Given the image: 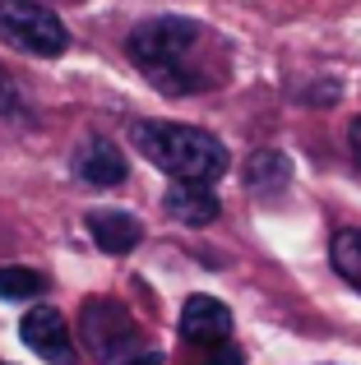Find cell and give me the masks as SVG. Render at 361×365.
<instances>
[{"label": "cell", "mask_w": 361, "mask_h": 365, "mask_svg": "<svg viewBox=\"0 0 361 365\" xmlns=\"http://www.w3.org/2000/svg\"><path fill=\"white\" fill-rule=\"evenodd\" d=\"M167 217L180 227H208L218 213H223V204H218V195L208 185H172L163 199Z\"/></svg>", "instance_id": "cell-9"}, {"label": "cell", "mask_w": 361, "mask_h": 365, "mask_svg": "<svg viewBox=\"0 0 361 365\" xmlns=\"http://www.w3.org/2000/svg\"><path fill=\"white\" fill-rule=\"evenodd\" d=\"M176 365H245V356L236 342H227V347H208V351H180Z\"/></svg>", "instance_id": "cell-13"}, {"label": "cell", "mask_w": 361, "mask_h": 365, "mask_svg": "<svg viewBox=\"0 0 361 365\" xmlns=\"http://www.w3.org/2000/svg\"><path fill=\"white\" fill-rule=\"evenodd\" d=\"M347 143H352V158H357V167H361V116L352 120V130H347Z\"/></svg>", "instance_id": "cell-15"}, {"label": "cell", "mask_w": 361, "mask_h": 365, "mask_svg": "<svg viewBox=\"0 0 361 365\" xmlns=\"http://www.w3.org/2000/svg\"><path fill=\"white\" fill-rule=\"evenodd\" d=\"M74 171H79L88 185H121L130 167H126V153H121L111 139H102V134H98V139H88V143L79 148Z\"/></svg>", "instance_id": "cell-8"}, {"label": "cell", "mask_w": 361, "mask_h": 365, "mask_svg": "<svg viewBox=\"0 0 361 365\" xmlns=\"http://www.w3.org/2000/svg\"><path fill=\"white\" fill-rule=\"evenodd\" d=\"M83 227H88V236L98 241L102 255H130V250L144 241L139 217L135 213H121V208H93V213L83 217Z\"/></svg>", "instance_id": "cell-7"}, {"label": "cell", "mask_w": 361, "mask_h": 365, "mask_svg": "<svg viewBox=\"0 0 361 365\" xmlns=\"http://www.w3.org/2000/svg\"><path fill=\"white\" fill-rule=\"evenodd\" d=\"M329 259H334V273L343 277L347 287L361 292V227H343L329 241Z\"/></svg>", "instance_id": "cell-11"}, {"label": "cell", "mask_w": 361, "mask_h": 365, "mask_svg": "<svg viewBox=\"0 0 361 365\" xmlns=\"http://www.w3.org/2000/svg\"><path fill=\"white\" fill-rule=\"evenodd\" d=\"M79 329H83V342L88 351L98 356L102 365H130L135 356H144V333H139L135 314L126 310L121 301H107V296H93L79 314Z\"/></svg>", "instance_id": "cell-4"}, {"label": "cell", "mask_w": 361, "mask_h": 365, "mask_svg": "<svg viewBox=\"0 0 361 365\" xmlns=\"http://www.w3.org/2000/svg\"><path fill=\"white\" fill-rule=\"evenodd\" d=\"M288 180H292V162H288V153H278V148L255 153L250 167H245V185H250L255 195H278V190H288Z\"/></svg>", "instance_id": "cell-10"}, {"label": "cell", "mask_w": 361, "mask_h": 365, "mask_svg": "<svg viewBox=\"0 0 361 365\" xmlns=\"http://www.w3.org/2000/svg\"><path fill=\"white\" fill-rule=\"evenodd\" d=\"M19 338L46 365H79V347H74L70 324H65V314L56 305H33L24 314V324H19Z\"/></svg>", "instance_id": "cell-5"}, {"label": "cell", "mask_w": 361, "mask_h": 365, "mask_svg": "<svg viewBox=\"0 0 361 365\" xmlns=\"http://www.w3.org/2000/svg\"><path fill=\"white\" fill-rule=\"evenodd\" d=\"M46 292V277L33 268H0V301H37Z\"/></svg>", "instance_id": "cell-12"}, {"label": "cell", "mask_w": 361, "mask_h": 365, "mask_svg": "<svg viewBox=\"0 0 361 365\" xmlns=\"http://www.w3.org/2000/svg\"><path fill=\"white\" fill-rule=\"evenodd\" d=\"M130 365H163V356H158V351H144V356H135Z\"/></svg>", "instance_id": "cell-16"}, {"label": "cell", "mask_w": 361, "mask_h": 365, "mask_svg": "<svg viewBox=\"0 0 361 365\" xmlns=\"http://www.w3.org/2000/svg\"><path fill=\"white\" fill-rule=\"evenodd\" d=\"M19 111V83H14V74L0 65V116H14Z\"/></svg>", "instance_id": "cell-14"}, {"label": "cell", "mask_w": 361, "mask_h": 365, "mask_svg": "<svg viewBox=\"0 0 361 365\" xmlns=\"http://www.w3.org/2000/svg\"><path fill=\"white\" fill-rule=\"evenodd\" d=\"M42 5H46V0H42Z\"/></svg>", "instance_id": "cell-17"}, {"label": "cell", "mask_w": 361, "mask_h": 365, "mask_svg": "<svg viewBox=\"0 0 361 365\" xmlns=\"http://www.w3.org/2000/svg\"><path fill=\"white\" fill-rule=\"evenodd\" d=\"M0 42L37 61H56L70 51V28L42 0H0Z\"/></svg>", "instance_id": "cell-3"}, {"label": "cell", "mask_w": 361, "mask_h": 365, "mask_svg": "<svg viewBox=\"0 0 361 365\" xmlns=\"http://www.w3.org/2000/svg\"><path fill=\"white\" fill-rule=\"evenodd\" d=\"M130 148L144 153L172 185H213L227 171V148L218 134L172 120H130Z\"/></svg>", "instance_id": "cell-2"}, {"label": "cell", "mask_w": 361, "mask_h": 365, "mask_svg": "<svg viewBox=\"0 0 361 365\" xmlns=\"http://www.w3.org/2000/svg\"><path fill=\"white\" fill-rule=\"evenodd\" d=\"M227 342H236L232 310L213 296H190L180 310V351H208L227 347Z\"/></svg>", "instance_id": "cell-6"}, {"label": "cell", "mask_w": 361, "mask_h": 365, "mask_svg": "<svg viewBox=\"0 0 361 365\" xmlns=\"http://www.w3.org/2000/svg\"><path fill=\"white\" fill-rule=\"evenodd\" d=\"M126 56L158 93L167 98H195L213 93L232 79V46L213 28L180 14H158L130 28Z\"/></svg>", "instance_id": "cell-1"}]
</instances>
